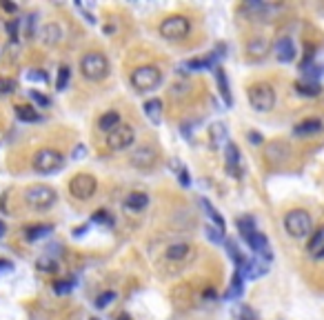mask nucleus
<instances>
[{"mask_svg": "<svg viewBox=\"0 0 324 320\" xmlns=\"http://www.w3.org/2000/svg\"><path fill=\"white\" fill-rule=\"evenodd\" d=\"M80 73L91 80V83H100L109 76V60H107L105 53L100 51H89L80 58Z\"/></svg>", "mask_w": 324, "mask_h": 320, "instance_id": "1", "label": "nucleus"}, {"mask_svg": "<svg viewBox=\"0 0 324 320\" xmlns=\"http://www.w3.org/2000/svg\"><path fill=\"white\" fill-rule=\"evenodd\" d=\"M58 193L49 185H29L25 189V203L36 211H47L56 205Z\"/></svg>", "mask_w": 324, "mask_h": 320, "instance_id": "2", "label": "nucleus"}, {"mask_svg": "<svg viewBox=\"0 0 324 320\" xmlns=\"http://www.w3.org/2000/svg\"><path fill=\"white\" fill-rule=\"evenodd\" d=\"M285 231L291 238H307L313 233V220L305 209H291L285 216Z\"/></svg>", "mask_w": 324, "mask_h": 320, "instance_id": "3", "label": "nucleus"}, {"mask_svg": "<svg viewBox=\"0 0 324 320\" xmlns=\"http://www.w3.org/2000/svg\"><path fill=\"white\" fill-rule=\"evenodd\" d=\"M65 165V158L63 153H60L58 149H51V147H43V149H38L36 153H33V160H31V167L33 171L38 173H56L63 169Z\"/></svg>", "mask_w": 324, "mask_h": 320, "instance_id": "4", "label": "nucleus"}, {"mask_svg": "<svg viewBox=\"0 0 324 320\" xmlns=\"http://www.w3.org/2000/svg\"><path fill=\"white\" fill-rule=\"evenodd\" d=\"M249 105L255 111L267 113L275 107V89L269 83H255L249 87Z\"/></svg>", "mask_w": 324, "mask_h": 320, "instance_id": "5", "label": "nucleus"}, {"mask_svg": "<svg viewBox=\"0 0 324 320\" xmlns=\"http://www.w3.org/2000/svg\"><path fill=\"white\" fill-rule=\"evenodd\" d=\"M131 85L136 91H153L162 85V71L156 65L138 67V69L131 73Z\"/></svg>", "mask_w": 324, "mask_h": 320, "instance_id": "6", "label": "nucleus"}, {"mask_svg": "<svg viewBox=\"0 0 324 320\" xmlns=\"http://www.w3.org/2000/svg\"><path fill=\"white\" fill-rule=\"evenodd\" d=\"M191 31V23L185 16H169L167 20L160 23V36L165 40H185Z\"/></svg>", "mask_w": 324, "mask_h": 320, "instance_id": "7", "label": "nucleus"}, {"mask_svg": "<svg viewBox=\"0 0 324 320\" xmlns=\"http://www.w3.org/2000/svg\"><path fill=\"white\" fill-rule=\"evenodd\" d=\"M98 189V180L91 176V173H76L69 180V193L76 200H89L96 196Z\"/></svg>", "mask_w": 324, "mask_h": 320, "instance_id": "8", "label": "nucleus"}, {"mask_svg": "<svg viewBox=\"0 0 324 320\" xmlns=\"http://www.w3.org/2000/svg\"><path fill=\"white\" fill-rule=\"evenodd\" d=\"M133 143H136V131H133L131 125H123V123L113 131H109V138H107V147L111 151H125L133 147Z\"/></svg>", "mask_w": 324, "mask_h": 320, "instance_id": "9", "label": "nucleus"}, {"mask_svg": "<svg viewBox=\"0 0 324 320\" xmlns=\"http://www.w3.org/2000/svg\"><path fill=\"white\" fill-rule=\"evenodd\" d=\"M158 163V149L151 145H140L131 151V165L138 169H151Z\"/></svg>", "mask_w": 324, "mask_h": 320, "instance_id": "10", "label": "nucleus"}, {"mask_svg": "<svg viewBox=\"0 0 324 320\" xmlns=\"http://www.w3.org/2000/svg\"><path fill=\"white\" fill-rule=\"evenodd\" d=\"M245 240H247V245L253 249L255 256H262L265 260H271V251H269V240H267L265 233H260L258 229H255L253 233H249Z\"/></svg>", "mask_w": 324, "mask_h": 320, "instance_id": "11", "label": "nucleus"}, {"mask_svg": "<svg viewBox=\"0 0 324 320\" xmlns=\"http://www.w3.org/2000/svg\"><path fill=\"white\" fill-rule=\"evenodd\" d=\"M167 260H171V263H182V260L191 258L193 256V247L189 243H175V245H169L167 251H165Z\"/></svg>", "mask_w": 324, "mask_h": 320, "instance_id": "12", "label": "nucleus"}, {"mask_svg": "<svg viewBox=\"0 0 324 320\" xmlns=\"http://www.w3.org/2000/svg\"><path fill=\"white\" fill-rule=\"evenodd\" d=\"M275 56H278L280 63H291V60H295V45L289 36L280 38L275 43Z\"/></svg>", "mask_w": 324, "mask_h": 320, "instance_id": "13", "label": "nucleus"}, {"mask_svg": "<svg viewBox=\"0 0 324 320\" xmlns=\"http://www.w3.org/2000/svg\"><path fill=\"white\" fill-rule=\"evenodd\" d=\"M40 38H43V43H47V45H58L60 40H63V27L58 23H47L43 29H40Z\"/></svg>", "mask_w": 324, "mask_h": 320, "instance_id": "14", "label": "nucleus"}, {"mask_svg": "<svg viewBox=\"0 0 324 320\" xmlns=\"http://www.w3.org/2000/svg\"><path fill=\"white\" fill-rule=\"evenodd\" d=\"M215 80H218V91H220V98L225 100V105L227 107H231L233 105V96H231V87H229V78H227V73L225 69H215Z\"/></svg>", "mask_w": 324, "mask_h": 320, "instance_id": "15", "label": "nucleus"}, {"mask_svg": "<svg viewBox=\"0 0 324 320\" xmlns=\"http://www.w3.org/2000/svg\"><path fill=\"white\" fill-rule=\"evenodd\" d=\"M289 156H291V151H289V147L285 143H280V140H275V143H271L267 147V158L275 160V163H285V160H289Z\"/></svg>", "mask_w": 324, "mask_h": 320, "instance_id": "16", "label": "nucleus"}, {"mask_svg": "<svg viewBox=\"0 0 324 320\" xmlns=\"http://www.w3.org/2000/svg\"><path fill=\"white\" fill-rule=\"evenodd\" d=\"M209 140H211L213 147H220V145H227L229 143V129L225 123H213L209 127Z\"/></svg>", "mask_w": 324, "mask_h": 320, "instance_id": "17", "label": "nucleus"}, {"mask_svg": "<svg viewBox=\"0 0 324 320\" xmlns=\"http://www.w3.org/2000/svg\"><path fill=\"white\" fill-rule=\"evenodd\" d=\"M143 107H145V116L149 118L153 125H160V123H162V100H160V98L147 100Z\"/></svg>", "mask_w": 324, "mask_h": 320, "instance_id": "18", "label": "nucleus"}, {"mask_svg": "<svg viewBox=\"0 0 324 320\" xmlns=\"http://www.w3.org/2000/svg\"><path fill=\"white\" fill-rule=\"evenodd\" d=\"M320 129H322L320 118H307V120H302L300 125H295L293 133L295 136H311V133H318Z\"/></svg>", "mask_w": 324, "mask_h": 320, "instance_id": "19", "label": "nucleus"}, {"mask_svg": "<svg viewBox=\"0 0 324 320\" xmlns=\"http://www.w3.org/2000/svg\"><path fill=\"white\" fill-rule=\"evenodd\" d=\"M147 205H149V196L145 191H131L125 200V207L131 211H143Z\"/></svg>", "mask_w": 324, "mask_h": 320, "instance_id": "20", "label": "nucleus"}, {"mask_svg": "<svg viewBox=\"0 0 324 320\" xmlns=\"http://www.w3.org/2000/svg\"><path fill=\"white\" fill-rule=\"evenodd\" d=\"M225 160H227V169L235 173V169H238V165H240V149H238V145H233V143H227L225 145Z\"/></svg>", "mask_w": 324, "mask_h": 320, "instance_id": "21", "label": "nucleus"}, {"mask_svg": "<svg viewBox=\"0 0 324 320\" xmlns=\"http://www.w3.org/2000/svg\"><path fill=\"white\" fill-rule=\"evenodd\" d=\"M200 205H202V209H205V211H207V216H209V218H211V220H213L215 229H220L222 233H225V229H227V225H225V218H222V216H220V213H218V209H215V207H213L211 203H209V200H207V198H202V200H200Z\"/></svg>", "mask_w": 324, "mask_h": 320, "instance_id": "22", "label": "nucleus"}, {"mask_svg": "<svg viewBox=\"0 0 324 320\" xmlns=\"http://www.w3.org/2000/svg\"><path fill=\"white\" fill-rule=\"evenodd\" d=\"M118 125H120V113L118 111H107L98 120V129H103V131H113Z\"/></svg>", "mask_w": 324, "mask_h": 320, "instance_id": "23", "label": "nucleus"}, {"mask_svg": "<svg viewBox=\"0 0 324 320\" xmlns=\"http://www.w3.org/2000/svg\"><path fill=\"white\" fill-rule=\"evenodd\" d=\"M245 9L251 11L253 18H255V16H258V18H267V16H271V13H275V9H278V7L267 5V3H249V5H245Z\"/></svg>", "mask_w": 324, "mask_h": 320, "instance_id": "24", "label": "nucleus"}, {"mask_svg": "<svg viewBox=\"0 0 324 320\" xmlns=\"http://www.w3.org/2000/svg\"><path fill=\"white\" fill-rule=\"evenodd\" d=\"M16 118L23 123H36V120H40V113L29 105H16Z\"/></svg>", "mask_w": 324, "mask_h": 320, "instance_id": "25", "label": "nucleus"}, {"mask_svg": "<svg viewBox=\"0 0 324 320\" xmlns=\"http://www.w3.org/2000/svg\"><path fill=\"white\" fill-rule=\"evenodd\" d=\"M51 231V225H33V227H29V229L25 231V238L27 240H40V238H45L47 233Z\"/></svg>", "mask_w": 324, "mask_h": 320, "instance_id": "26", "label": "nucleus"}, {"mask_svg": "<svg viewBox=\"0 0 324 320\" xmlns=\"http://www.w3.org/2000/svg\"><path fill=\"white\" fill-rule=\"evenodd\" d=\"M322 247H324V227H322V229H318V231H313L311 236H309L307 249L311 251V253H315L318 249H322Z\"/></svg>", "mask_w": 324, "mask_h": 320, "instance_id": "27", "label": "nucleus"}, {"mask_svg": "<svg viewBox=\"0 0 324 320\" xmlns=\"http://www.w3.org/2000/svg\"><path fill=\"white\" fill-rule=\"evenodd\" d=\"M235 225H238V229H240V233H242V238H247L249 233H253V231H255V220H253L251 216H242V218H238V220H235Z\"/></svg>", "mask_w": 324, "mask_h": 320, "instance_id": "28", "label": "nucleus"}, {"mask_svg": "<svg viewBox=\"0 0 324 320\" xmlns=\"http://www.w3.org/2000/svg\"><path fill=\"white\" fill-rule=\"evenodd\" d=\"M295 89H298V93H302V96H318V93L322 91V87L318 83H298L295 85Z\"/></svg>", "mask_w": 324, "mask_h": 320, "instance_id": "29", "label": "nucleus"}, {"mask_svg": "<svg viewBox=\"0 0 324 320\" xmlns=\"http://www.w3.org/2000/svg\"><path fill=\"white\" fill-rule=\"evenodd\" d=\"M69 78H71V69L67 65H63L58 69V78H56V89L58 91H65L67 85H69Z\"/></svg>", "mask_w": 324, "mask_h": 320, "instance_id": "30", "label": "nucleus"}, {"mask_svg": "<svg viewBox=\"0 0 324 320\" xmlns=\"http://www.w3.org/2000/svg\"><path fill=\"white\" fill-rule=\"evenodd\" d=\"M93 223H100V225H113V218L109 216V211H105V209H98V211H93V216H91Z\"/></svg>", "mask_w": 324, "mask_h": 320, "instance_id": "31", "label": "nucleus"}, {"mask_svg": "<svg viewBox=\"0 0 324 320\" xmlns=\"http://www.w3.org/2000/svg\"><path fill=\"white\" fill-rule=\"evenodd\" d=\"M113 298H116V293H113V291H105V293H100V296L96 298V307H98V309H105V307L109 305Z\"/></svg>", "mask_w": 324, "mask_h": 320, "instance_id": "32", "label": "nucleus"}, {"mask_svg": "<svg viewBox=\"0 0 324 320\" xmlns=\"http://www.w3.org/2000/svg\"><path fill=\"white\" fill-rule=\"evenodd\" d=\"M29 96H31V100H33V103H36L38 107H49V105H51V100L47 98L45 93L36 91V89H33V91H29Z\"/></svg>", "mask_w": 324, "mask_h": 320, "instance_id": "33", "label": "nucleus"}, {"mask_svg": "<svg viewBox=\"0 0 324 320\" xmlns=\"http://www.w3.org/2000/svg\"><path fill=\"white\" fill-rule=\"evenodd\" d=\"M267 40H262V38H258V43H255V40H251V45H249V51H251L253 53V56H255V51H258V56H262V53H265L267 51Z\"/></svg>", "mask_w": 324, "mask_h": 320, "instance_id": "34", "label": "nucleus"}, {"mask_svg": "<svg viewBox=\"0 0 324 320\" xmlns=\"http://www.w3.org/2000/svg\"><path fill=\"white\" fill-rule=\"evenodd\" d=\"M16 89V83H13L11 78H0V96H7V93H11Z\"/></svg>", "mask_w": 324, "mask_h": 320, "instance_id": "35", "label": "nucleus"}, {"mask_svg": "<svg viewBox=\"0 0 324 320\" xmlns=\"http://www.w3.org/2000/svg\"><path fill=\"white\" fill-rule=\"evenodd\" d=\"M38 269H40V271H56V260L40 258V260H38Z\"/></svg>", "mask_w": 324, "mask_h": 320, "instance_id": "36", "label": "nucleus"}, {"mask_svg": "<svg viewBox=\"0 0 324 320\" xmlns=\"http://www.w3.org/2000/svg\"><path fill=\"white\" fill-rule=\"evenodd\" d=\"M211 65V58H207V60H189L187 67H191V69H207V67Z\"/></svg>", "mask_w": 324, "mask_h": 320, "instance_id": "37", "label": "nucleus"}, {"mask_svg": "<svg viewBox=\"0 0 324 320\" xmlns=\"http://www.w3.org/2000/svg\"><path fill=\"white\" fill-rule=\"evenodd\" d=\"M240 320H258V313L251 311L249 307H240Z\"/></svg>", "mask_w": 324, "mask_h": 320, "instance_id": "38", "label": "nucleus"}, {"mask_svg": "<svg viewBox=\"0 0 324 320\" xmlns=\"http://www.w3.org/2000/svg\"><path fill=\"white\" fill-rule=\"evenodd\" d=\"M53 291H56V293H69V291H71V283H67V280H60V283L53 285Z\"/></svg>", "mask_w": 324, "mask_h": 320, "instance_id": "39", "label": "nucleus"}, {"mask_svg": "<svg viewBox=\"0 0 324 320\" xmlns=\"http://www.w3.org/2000/svg\"><path fill=\"white\" fill-rule=\"evenodd\" d=\"M207 236L211 238L213 243H220V240H222V231L215 229V227H207Z\"/></svg>", "mask_w": 324, "mask_h": 320, "instance_id": "40", "label": "nucleus"}, {"mask_svg": "<svg viewBox=\"0 0 324 320\" xmlns=\"http://www.w3.org/2000/svg\"><path fill=\"white\" fill-rule=\"evenodd\" d=\"M249 143H251V145H262V136L258 131H249Z\"/></svg>", "mask_w": 324, "mask_h": 320, "instance_id": "41", "label": "nucleus"}, {"mask_svg": "<svg viewBox=\"0 0 324 320\" xmlns=\"http://www.w3.org/2000/svg\"><path fill=\"white\" fill-rule=\"evenodd\" d=\"M180 185H185V187L191 185V180H189V171H187V169H180Z\"/></svg>", "mask_w": 324, "mask_h": 320, "instance_id": "42", "label": "nucleus"}, {"mask_svg": "<svg viewBox=\"0 0 324 320\" xmlns=\"http://www.w3.org/2000/svg\"><path fill=\"white\" fill-rule=\"evenodd\" d=\"M27 78H29V80H43V83L47 80V76H45V73H33V71H29V73H27Z\"/></svg>", "mask_w": 324, "mask_h": 320, "instance_id": "43", "label": "nucleus"}, {"mask_svg": "<svg viewBox=\"0 0 324 320\" xmlns=\"http://www.w3.org/2000/svg\"><path fill=\"white\" fill-rule=\"evenodd\" d=\"M80 156H85V147H76L73 149V158H80Z\"/></svg>", "mask_w": 324, "mask_h": 320, "instance_id": "44", "label": "nucleus"}, {"mask_svg": "<svg viewBox=\"0 0 324 320\" xmlns=\"http://www.w3.org/2000/svg\"><path fill=\"white\" fill-rule=\"evenodd\" d=\"M3 7L7 11H16V5H9V3H3Z\"/></svg>", "mask_w": 324, "mask_h": 320, "instance_id": "45", "label": "nucleus"}, {"mask_svg": "<svg viewBox=\"0 0 324 320\" xmlns=\"http://www.w3.org/2000/svg\"><path fill=\"white\" fill-rule=\"evenodd\" d=\"M9 33L16 38V23H9Z\"/></svg>", "mask_w": 324, "mask_h": 320, "instance_id": "46", "label": "nucleus"}, {"mask_svg": "<svg viewBox=\"0 0 324 320\" xmlns=\"http://www.w3.org/2000/svg\"><path fill=\"white\" fill-rule=\"evenodd\" d=\"M313 256H315V258H318V260H322V258H324V247H322V251H315V253H313Z\"/></svg>", "mask_w": 324, "mask_h": 320, "instance_id": "47", "label": "nucleus"}, {"mask_svg": "<svg viewBox=\"0 0 324 320\" xmlns=\"http://www.w3.org/2000/svg\"><path fill=\"white\" fill-rule=\"evenodd\" d=\"M116 320H131V318H129V313H120V316H118Z\"/></svg>", "mask_w": 324, "mask_h": 320, "instance_id": "48", "label": "nucleus"}, {"mask_svg": "<svg viewBox=\"0 0 324 320\" xmlns=\"http://www.w3.org/2000/svg\"><path fill=\"white\" fill-rule=\"evenodd\" d=\"M0 267H7V269H9L11 263H7V260H0Z\"/></svg>", "mask_w": 324, "mask_h": 320, "instance_id": "49", "label": "nucleus"}, {"mask_svg": "<svg viewBox=\"0 0 324 320\" xmlns=\"http://www.w3.org/2000/svg\"><path fill=\"white\" fill-rule=\"evenodd\" d=\"M5 236V225H3V220H0V238Z\"/></svg>", "mask_w": 324, "mask_h": 320, "instance_id": "50", "label": "nucleus"}, {"mask_svg": "<svg viewBox=\"0 0 324 320\" xmlns=\"http://www.w3.org/2000/svg\"><path fill=\"white\" fill-rule=\"evenodd\" d=\"M93 320H98V318H93Z\"/></svg>", "mask_w": 324, "mask_h": 320, "instance_id": "51", "label": "nucleus"}]
</instances>
